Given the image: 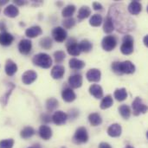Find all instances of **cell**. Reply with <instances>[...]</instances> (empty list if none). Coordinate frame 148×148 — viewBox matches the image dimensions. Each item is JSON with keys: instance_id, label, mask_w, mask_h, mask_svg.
<instances>
[{"instance_id": "obj_11", "label": "cell", "mask_w": 148, "mask_h": 148, "mask_svg": "<svg viewBox=\"0 0 148 148\" xmlns=\"http://www.w3.org/2000/svg\"><path fill=\"white\" fill-rule=\"evenodd\" d=\"M37 78V74L34 70H27L22 75V82L25 85H29L33 83Z\"/></svg>"}, {"instance_id": "obj_5", "label": "cell", "mask_w": 148, "mask_h": 148, "mask_svg": "<svg viewBox=\"0 0 148 148\" xmlns=\"http://www.w3.org/2000/svg\"><path fill=\"white\" fill-rule=\"evenodd\" d=\"M117 45V39L114 36L109 35L105 36L101 42V47L105 51H112Z\"/></svg>"}, {"instance_id": "obj_16", "label": "cell", "mask_w": 148, "mask_h": 148, "mask_svg": "<svg viewBox=\"0 0 148 148\" xmlns=\"http://www.w3.org/2000/svg\"><path fill=\"white\" fill-rule=\"evenodd\" d=\"M122 133V128H121V126L118 123H114V124H112L109 126V127L108 128V134L110 136V137H119L121 136Z\"/></svg>"}, {"instance_id": "obj_45", "label": "cell", "mask_w": 148, "mask_h": 148, "mask_svg": "<svg viewBox=\"0 0 148 148\" xmlns=\"http://www.w3.org/2000/svg\"><path fill=\"white\" fill-rule=\"evenodd\" d=\"M93 8H94V10H101L102 8H103V6H102V4L100 3L99 2H94V3H93Z\"/></svg>"}, {"instance_id": "obj_47", "label": "cell", "mask_w": 148, "mask_h": 148, "mask_svg": "<svg viewBox=\"0 0 148 148\" xmlns=\"http://www.w3.org/2000/svg\"><path fill=\"white\" fill-rule=\"evenodd\" d=\"M14 3L16 4V5H19V6H22V5H24L27 2L26 1H22V0H15Z\"/></svg>"}, {"instance_id": "obj_50", "label": "cell", "mask_w": 148, "mask_h": 148, "mask_svg": "<svg viewBox=\"0 0 148 148\" xmlns=\"http://www.w3.org/2000/svg\"><path fill=\"white\" fill-rule=\"evenodd\" d=\"M8 3V1L7 0H4V1H0V5H3V4H5V3Z\"/></svg>"}, {"instance_id": "obj_17", "label": "cell", "mask_w": 148, "mask_h": 148, "mask_svg": "<svg viewBox=\"0 0 148 148\" xmlns=\"http://www.w3.org/2000/svg\"><path fill=\"white\" fill-rule=\"evenodd\" d=\"M142 10V4L139 1H132L127 7V11L131 15H139Z\"/></svg>"}, {"instance_id": "obj_51", "label": "cell", "mask_w": 148, "mask_h": 148, "mask_svg": "<svg viewBox=\"0 0 148 148\" xmlns=\"http://www.w3.org/2000/svg\"><path fill=\"white\" fill-rule=\"evenodd\" d=\"M29 148H42V147H40V145L36 144V145H35L34 147H29Z\"/></svg>"}, {"instance_id": "obj_46", "label": "cell", "mask_w": 148, "mask_h": 148, "mask_svg": "<svg viewBox=\"0 0 148 148\" xmlns=\"http://www.w3.org/2000/svg\"><path fill=\"white\" fill-rule=\"evenodd\" d=\"M99 148H112V147L108 143H107V142H101L99 145Z\"/></svg>"}, {"instance_id": "obj_44", "label": "cell", "mask_w": 148, "mask_h": 148, "mask_svg": "<svg viewBox=\"0 0 148 148\" xmlns=\"http://www.w3.org/2000/svg\"><path fill=\"white\" fill-rule=\"evenodd\" d=\"M41 120H42V121H43L44 123H49V122H50V121H52L51 116H50L49 114H42L41 115Z\"/></svg>"}, {"instance_id": "obj_39", "label": "cell", "mask_w": 148, "mask_h": 148, "mask_svg": "<svg viewBox=\"0 0 148 148\" xmlns=\"http://www.w3.org/2000/svg\"><path fill=\"white\" fill-rule=\"evenodd\" d=\"M65 53L64 51H62V50H58V51H56L54 53V58H55V61L56 63H61L63 62V60L65 59Z\"/></svg>"}, {"instance_id": "obj_41", "label": "cell", "mask_w": 148, "mask_h": 148, "mask_svg": "<svg viewBox=\"0 0 148 148\" xmlns=\"http://www.w3.org/2000/svg\"><path fill=\"white\" fill-rule=\"evenodd\" d=\"M14 146V140L8 139L0 141V148H12Z\"/></svg>"}, {"instance_id": "obj_28", "label": "cell", "mask_w": 148, "mask_h": 148, "mask_svg": "<svg viewBox=\"0 0 148 148\" xmlns=\"http://www.w3.org/2000/svg\"><path fill=\"white\" fill-rule=\"evenodd\" d=\"M88 121L93 127H97L102 123V119L98 113H93V114H89Z\"/></svg>"}, {"instance_id": "obj_25", "label": "cell", "mask_w": 148, "mask_h": 148, "mask_svg": "<svg viewBox=\"0 0 148 148\" xmlns=\"http://www.w3.org/2000/svg\"><path fill=\"white\" fill-rule=\"evenodd\" d=\"M7 87H8V89L6 91V93L1 97L0 99V103L3 105V106H6L7 103H8V101H9V98H10V95H11L13 89L15 88V85L11 82H9L7 83Z\"/></svg>"}, {"instance_id": "obj_8", "label": "cell", "mask_w": 148, "mask_h": 148, "mask_svg": "<svg viewBox=\"0 0 148 148\" xmlns=\"http://www.w3.org/2000/svg\"><path fill=\"white\" fill-rule=\"evenodd\" d=\"M68 36V33L66 31V29L62 27H56L54 28V29L52 30V36L55 39L56 42H62L66 40Z\"/></svg>"}, {"instance_id": "obj_14", "label": "cell", "mask_w": 148, "mask_h": 148, "mask_svg": "<svg viewBox=\"0 0 148 148\" xmlns=\"http://www.w3.org/2000/svg\"><path fill=\"white\" fill-rule=\"evenodd\" d=\"M68 82H69V86L73 88H81L82 85V76L81 75H78V74L73 75L69 76Z\"/></svg>"}, {"instance_id": "obj_43", "label": "cell", "mask_w": 148, "mask_h": 148, "mask_svg": "<svg viewBox=\"0 0 148 148\" xmlns=\"http://www.w3.org/2000/svg\"><path fill=\"white\" fill-rule=\"evenodd\" d=\"M78 115H79V111L77 109H71L69 111V114H68V118L75 119Z\"/></svg>"}, {"instance_id": "obj_49", "label": "cell", "mask_w": 148, "mask_h": 148, "mask_svg": "<svg viewBox=\"0 0 148 148\" xmlns=\"http://www.w3.org/2000/svg\"><path fill=\"white\" fill-rule=\"evenodd\" d=\"M143 42H144V44L147 47L148 46V36H145V37H144V40H143Z\"/></svg>"}, {"instance_id": "obj_32", "label": "cell", "mask_w": 148, "mask_h": 148, "mask_svg": "<svg viewBox=\"0 0 148 148\" xmlns=\"http://www.w3.org/2000/svg\"><path fill=\"white\" fill-rule=\"evenodd\" d=\"M79 48L81 49V52H85L88 53L89 52L92 48H93V44L90 41H88V39H84L82 40L80 43H79Z\"/></svg>"}, {"instance_id": "obj_31", "label": "cell", "mask_w": 148, "mask_h": 148, "mask_svg": "<svg viewBox=\"0 0 148 148\" xmlns=\"http://www.w3.org/2000/svg\"><path fill=\"white\" fill-rule=\"evenodd\" d=\"M75 11V6L74 4H69L63 8L62 11V15L63 17L69 18V17H72Z\"/></svg>"}, {"instance_id": "obj_34", "label": "cell", "mask_w": 148, "mask_h": 148, "mask_svg": "<svg viewBox=\"0 0 148 148\" xmlns=\"http://www.w3.org/2000/svg\"><path fill=\"white\" fill-rule=\"evenodd\" d=\"M35 133L36 132H35V130H34L33 127H24L21 131L20 136H21V138H23L24 140H27L29 138H31L35 134Z\"/></svg>"}, {"instance_id": "obj_53", "label": "cell", "mask_w": 148, "mask_h": 148, "mask_svg": "<svg viewBox=\"0 0 148 148\" xmlns=\"http://www.w3.org/2000/svg\"><path fill=\"white\" fill-rule=\"evenodd\" d=\"M62 148H66V147H62Z\"/></svg>"}, {"instance_id": "obj_22", "label": "cell", "mask_w": 148, "mask_h": 148, "mask_svg": "<svg viewBox=\"0 0 148 148\" xmlns=\"http://www.w3.org/2000/svg\"><path fill=\"white\" fill-rule=\"evenodd\" d=\"M14 41V37L11 34L4 31L0 33V44L3 46H10Z\"/></svg>"}, {"instance_id": "obj_1", "label": "cell", "mask_w": 148, "mask_h": 148, "mask_svg": "<svg viewBox=\"0 0 148 148\" xmlns=\"http://www.w3.org/2000/svg\"><path fill=\"white\" fill-rule=\"evenodd\" d=\"M108 16L111 17L114 29H117L119 32H129L135 28V21L131 18L122 3L112 5Z\"/></svg>"}, {"instance_id": "obj_2", "label": "cell", "mask_w": 148, "mask_h": 148, "mask_svg": "<svg viewBox=\"0 0 148 148\" xmlns=\"http://www.w3.org/2000/svg\"><path fill=\"white\" fill-rule=\"evenodd\" d=\"M32 62L34 65L42 69H49L52 65V59L49 55L46 53H39L33 56Z\"/></svg>"}, {"instance_id": "obj_33", "label": "cell", "mask_w": 148, "mask_h": 148, "mask_svg": "<svg viewBox=\"0 0 148 148\" xmlns=\"http://www.w3.org/2000/svg\"><path fill=\"white\" fill-rule=\"evenodd\" d=\"M113 104H114L113 97H112L110 95H106V96L102 99L100 107H101V109H108V108H111V107L113 106Z\"/></svg>"}, {"instance_id": "obj_21", "label": "cell", "mask_w": 148, "mask_h": 148, "mask_svg": "<svg viewBox=\"0 0 148 148\" xmlns=\"http://www.w3.org/2000/svg\"><path fill=\"white\" fill-rule=\"evenodd\" d=\"M89 93L95 98L101 99L103 97V89L99 84H93L89 88Z\"/></svg>"}, {"instance_id": "obj_6", "label": "cell", "mask_w": 148, "mask_h": 148, "mask_svg": "<svg viewBox=\"0 0 148 148\" xmlns=\"http://www.w3.org/2000/svg\"><path fill=\"white\" fill-rule=\"evenodd\" d=\"M73 139H74V141L76 144H83V143L88 142V134L87 129L85 127H79L75 131Z\"/></svg>"}, {"instance_id": "obj_23", "label": "cell", "mask_w": 148, "mask_h": 148, "mask_svg": "<svg viewBox=\"0 0 148 148\" xmlns=\"http://www.w3.org/2000/svg\"><path fill=\"white\" fill-rule=\"evenodd\" d=\"M39 135L44 140H49L52 137V130L49 127L42 125L39 128Z\"/></svg>"}, {"instance_id": "obj_18", "label": "cell", "mask_w": 148, "mask_h": 148, "mask_svg": "<svg viewBox=\"0 0 148 148\" xmlns=\"http://www.w3.org/2000/svg\"><path fill=\"white\" fill-rule=\"evenodd\" d=\"M4 70H5V73L8 76H12L16 73L17 66L11 59H8L6 61V63H5Z\"/></svg>"}, {"instance_id": "obj_52", "label": "cell", "mask_w": 148, "mask_h": 148, "mask_svg": "<svg viewBox=\"0 0 148 148\" xmlns=\"http://www.w3.org/2000/svg\"><path fill=\"white\" fill-rule=\"evenodd\" d=\"M125 148H134V147H131V146H127Z\"/></svg>"}, {"instance_id": "obj_7", "label": "cell", "mask_w": 148, "mask_h": 148, "mask_svg": "<svg viewBox=\"0 0 148 148\" xmlns=\"http://www.w3.org/2000/svg\"><path fill=\"white\" fill-rule=\"evenodd\" d=\"M67 50L68 53L73 56H77L82 53L79 48V44L77 43V41L73 37L69 38L67 42Z\"/></svg>"}, {"instance_id": "obj_42", "label": "cell", "mask_w": 148, "mask_h": 148, "mask_svg": "<svg viewBox=\"0 0 148 148\" xmlns=\"http://www.w3.org/2000/svg\"><path fill=\"white\" fill-rule=\"evenodd\" d=\"M120 63H121V62H114L112 63V69L115 74L121 75V69H120Z\"/></svg>"}, {"instance_id": "obj_24", "label": "cell", "mask_w": 148, "mask_h": 148, "mask_svg": "<svg viewBox=\"0 0 148 148\" xmlns=\"http://www.w3.org/2000/svg\"><path fill=\"white\" fill-rule=\"evenodd\" d=\"M3 14L9 17L14 18L16 16H18L19 14V10L18 8H16V6H15L14 4H9L4 10H3Z\"/></svg>"}, {"instance_id": "obj_13", "label": "cell", "mask_w": 148, "mask_h": 148, "mask_svg": "<svg viewBox=\"0 0 148 148\" xmlns=\"http://www.w3.org/2000/svg\"><path fill=\"white\" fill-rule=\"evenodd\" d=\"M86 77L91 82H98L101 78V72L98 69H91L87 72Z\"/></svg>"}, {"instance_id": "obj_10", "label": "cell", "mask_w": 148, "mask_h": 148, "mask_svg": "<svg viewBox=\"0 0 148 148\" xmlns=\"http://www.w3.org/2000/svg\"><path fill=\"white\" fill-rule=\"evenodd\" d=\"M32 49V42L29 39H23L18 43V50L23 55H29Z\"/></svg>"}, {"instance_id": "obj_15", "label": "cell", "mask_w": 148, "mask_h": 148, "mask_svg": "<svg viewBox=\"0 0 148 148\" xmlns=\"http://www.w3.org/2000/svg\"><path fill=\"white\" fill-rule=\"evenodd\" d=\"M62 98L66 102H72L76 99V95L70 88H66L62 92Z\"/></svg>"}, {"instance_id": "obj_9", "label": "cell", "mask_w": 148, "mask_h": 148, "mask_svg": "<svg viewBox=\"0 0 148 148\" xmlns=\"http://www.w3.org/2000/svg\"><path fill=\"white\" fill-rule=\"evenodd\" d=\"M51 119H52V121L56 125L61 126V125L65 124L69 118H68V114H65L64 112H62V111H56V112H55V114H53Z\"/></svg>"}, {"instance_id": "obj_40", "label": "cell", "mask_w": 148, "mask_h": 148, "mask_svg": "<svg viewBox=\"0 0 148 148\" xmlns=\"http://www.w3.org/2000/svg\"><path fill=\"white\" fill-rule=\"evenodd\" d=\"M75 23H76V22L73 17H69V18H67L62 21V25H63L64 29H71L75 25Z\"/></svg>"}, {"instance_id": "obj_19", "label": "cell", "mask_w": 148, "mask_h": 148, "mask_svg": "<svg viewBox=\"0 0 148 148\" xmlns=\"http://www.w3.org/2000/svg\"><path fill=\"white\" fill-rule=\"evenodd\" d=\"M65 74V69L62 65H56L51 70V76L55 80H60Z\"/></svg>"}, {"instance_id": "obj_29", "label": "cell", "mask_w": 148, "mask_h": 148, "mask_svg": "<svg viewBox=\"0 0 148 148\" xmlns=\"http://www.w3.org/2000/svg\"><path fill=\"white\" fill-rule=\"evenodd\" d=\"M114 98L118 101H123L127 98V92L125 88H117L114 91Z\"/></svg>"}, {"instance_id": "obj_37", "label": "cell", "mask_w": 148, "mask_h": 148, "mask_svg": "<svg viewBox=\"0 0 148 148\" xmlns=\"http://www.w3.org/2000/svg\"><path fill=\"white\" fill-rule=\"evenodd\" d=\"M58 107V101L56 98H49L46 101V109L49 112L54 111Z\"/></svg>"}, {"instance_id": "obj_3", "label": "cell", "mask_w": 148, "mask_h": 148, "mask_svg": "<svg viewBox=\"0 0 148 148\" xmlns=\"http://www.w3.org/2000/svg\"><path fill=\"white\" fill-rule=\"evenodd\" d=\"M121 51L123 55H130L134 52V38L130 35H126L122 39Z\"/></svg>"}, {"instance_id": "obj_12", "label": "cell", "mask_w": 148, "mask_h": 148, "mask_svg": "<svg viewBox=\"0 0 148 148\" xmlns=\"http://www.w3.org/2000/svg\"><path fill=\"white\" fill-rule=\"evenodd\" d=\"M120 69L121 75L123 74H134L135 72V66L131 61H125L120 63Z\"/></svg>"}, {"instance_id": "obj_4", "label": "cell", "mask_w": 148, "mask_h": 148, "mask_svg": "<svg viewBox=\"0 0 148 148\" xmlns=\"http://www.w3.org/2000/svg\"><path fill=\"white\" fill-rule=\"evenodd\" d=\"M132 108H133L134 115L135 116H139L140 114H146L147 112V107L143 103L142 99L140 97L135 98V100L133 101Z\"/></svg>"}, {"instance_id": "obj_26", "label": "cell", "mask_w": 148, "mask_h": 148, "mask_svg": "<svg viewBox=\"0 0 148 148\" xmlns=\"http://www.w3.org/2000/svg\"><path fill=\"white\" fill-rule=\"evenodd\" d=\"M69 67L75 70H80L85 67V62L83 61L76 59V58H71L69 60Z\"/></svg>"}, {"instance_id": "obj_27", "label": "cell", "mask_w": 148, "mask_h": 148, "mask_svg": "<svg viewBox=\"0 0 148 148\" xmlns=\"http://www.w3.org/2000/svg\"><path fill=\"white\" fill-rule=\"evenodd\" d=\"M103 30L105 33L107 34H110L114 30V26L113 23V21L111 19V17L109 16H108L105 20H104V23H103Z\"/></svg>"}, {"instance_id": "obj_30", "label": "cell", "mask_w": 148, "mask_h": 148, "mask_svg": "<svg viewBox=\"0 0 148 148\" xmlns=\"http://www.w3.org/2000/svg\"><path fill=\"white\" fill-rule=\"evenodd\" d=\"M90 15H91V10L88 6L86 5V6H82V8H80L77 16H78V19L83 20V19L88 17Z\"/></svg>"}, {"instance_id": "obj_38", "label": "cell", "mask_w": 148, "mask_h": 148, "mask_svg": "<svg viewBox=\"0 0 148 148\" xmlns=\"http://www.w3.org/2000/svg\"><path fill=\"white\" fill-rule=\"evenodd\" d=\"M39 44H40L41 48H42L44 49H50L53 45L52 39L50 37H43L40 40Z\"/></svg>"}, {"instance_id": "obj_35", "label": "cell", "mask_w": 148, "mask_h": 148, "mask_svg": "<svg viewBox=\"0 0 148 148\" xmlns=\"http://www.w3.org/2000/svg\"><path fill=\"white\" fill-rule=\"evenodd\" d=\"M119 112H120V114H121V115L122 116L123 119L128 120L130 118V115H131V112L132 111H131V108L127 105L124 104V105H121L119 108Z\"/></svg>"}, {"instance_id": "obj_20", "label": "cell", "mask_w": 148, "mask_h": 148, "mask_svg": "<svg viewBox=\"0 0 148 148\" xmlns=\"http://www.w3.org/2000/svg\"><path fill=\"white\" fill-rule=\"evenodd\" d=\"M42 30L41 27L38 25L31 26L25 30V35L29 38H35V37L42 35Z\"/></svg>"}, {"instance_id": "obj_36", "label": "cell", "mask_w": 148, "mask_h": 148, "mask_svg": "<svg viewBox=\"0 0 148 148\" xmlns=\"http://www.w3.org/2000/svg\"><path fill=\"white\" fill-rule=\"evenodd\" d=\"M102 16L99 14H94L89 20V23L90 25L94 26V27H98L102 23Z\"/></svg>"}, {"instance_id": "obj_48", "label": "cell", "mask_w": 148, "mask_h": 148, "mask_svg": "<svg viewBox=\"0 0 148 148\" xmlns=\"http://www.w3.org/2000/svg\"><path fill=\"white\" fill-rule=\"evenodd\" d=\"M5 29H6V24L4 23V22L0 21V30H3L4 32Z\"/></svg>"}]
</instances>
